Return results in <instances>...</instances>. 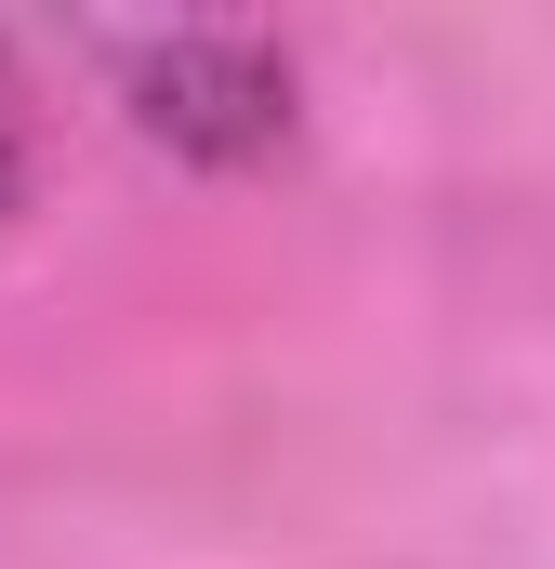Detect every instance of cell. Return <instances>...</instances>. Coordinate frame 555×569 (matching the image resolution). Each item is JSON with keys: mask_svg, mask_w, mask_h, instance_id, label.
Returning a JSON list of instances; mask_svg holds the SVG:
<instances>
[{"mask_svg": "<svg viewBox=\"0 0 555 569\" xmlns=\"http://www.w3.org/2000/svg\"><path fill=\"white\" fill-rule=\"evenodd\" d=\"M27 199V80H13V53H0V212Z\"/></svg>", "mask_w": 555, "mask_h": 569, "instance_id": "cell-2", "label": "cell"}, {"mask_svg": "<svg viewBox=\"0 0 555 569\" xmlns=\"http://www.w3.org/2000/svg\"><path fill=\"white\" fill-rule=\"evenodd\" d=\"M133 67V120L185 159H252L291 120V53L252 27H172V40H120Z\"/></svg>", "mask_w": 555, "mask_h": 569, "instance_id": "cell-1", "label": "cell"}]
</instances>
